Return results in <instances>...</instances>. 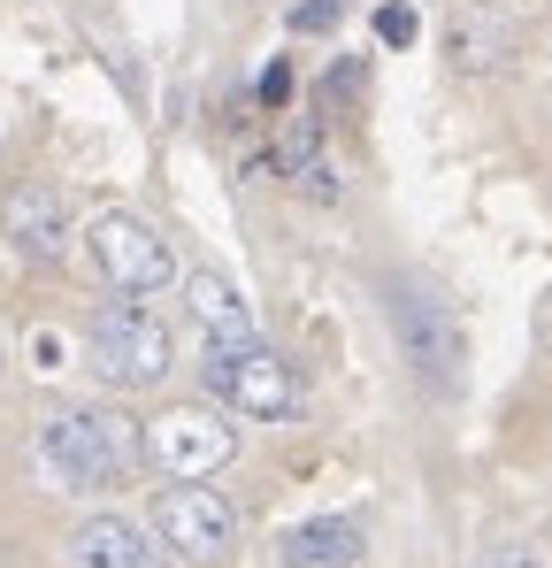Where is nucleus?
Returning a JSON list of instances; mask_svg holds the SVG:
<instances>
[{
    "label": "nucleus",
    "mask_w": 552,
    "mask_h": 568,
    "mask_svg": "<svg viewBox=\"0 0 552 568\" xmlns=\"http://www.w3.org/2000/svg\"><path fill=\"white\" fill-rule=\"evenodd\" d=\"M31 454H39L54 491H108L139 462V430L115 407H54V415H39Z\"/></svg>",
    "instance_id": "f257e3e1"
},
{
    "label": "nucleus",
    "mask_w": 552,
    "mask_h": 568,
    "mask_svg": "<svg viewBox=\"0 0 552 568\" xmlns=\"http://www.w3.org/2000/svg\"><path fill=\"white\" fill-rule=\"evenodd\" d=\"M85 354H92V369H100V384L146 392V384L170 377L177 338H170V323L146 300H108V307H92V323H85Z\"/></svg>",
    "instance_id": "f03ea898"
},
{
    "label": "nucleus",
    "mask_w": 552,
    "mask_h": 568,
    "mask_svg": "<svg viewBox=\"0 0 552 568\" xmlns=\"http://www.w3.org/2000/svg\"><path fill=\"white\" fill-rule=\"evenodd\" d=\"M139 454L170 476V484H207L215 469H231L238 430H231V415H215V407H162V415L139 423Z\"/></svg>",
    "instance_id": "7ed1b4c3"
},
{
    "label": "nucleus",
    "mask_w": 552,
    "mask_h": 568,
    "mask_svg": "<svg viewBox=\"0 0 552 568\" xmlns=\"http://www.w3.org/2000/svg\"><path fill=\"white\" fill-rule=\"evenodd\" d=\"M85 254H92V270H100V284L123 292V300H154V292L177 284V254H170V239L146 231L139 215H92V223H85Z\"/></svg>",
    "instance_id": "20e7f679"
},
{
    "label": "nucleus",
    "mask_w": 552,
    "mask_h": 568,
    "mask_svg": "<svg viewBox=\"0 0 552 568\" xmlns=\"http://www.w3.org/2000/svg\"><path fill=\"white\" fill-rule=\"evenodd\" d=\"M207 392L231 407V415H254V423H284L299 415V369L269 354L262 338L254 346H215L207 354Z\"/></svg>",
    "instance_id": "39448f33"
},
{
    "label": "nucleus",
    "mask_w": 552,
    "mask_h": 568,
    "mask_svg": "<svg viewBox=\"0 0 552 568\" xmlns=\"http://www.w3.org/2000/svg\"><path fill=\"white\" fill-rule=\"evenodd\" d=\"M154 538L170 554H184V561L215 568V561H231V546H238V515L207 484H162L154 491Z\"/></svg>",
    "instance_id": "423d86ee"
},
{
    "label": "nucleus",
    "mask_w": 552,
    "mask_h": 568,
    "mask_svg": "<svg viewBox=\"0 0 552 568\" xmlns=\"http://www.w3.org/2000/svg\"><path fill=\"white\" fill-rule=\"evenodd\" d=\"M391 331H399V346H407L430 377L453 384V369H460V323L446 315V300H430V292L399 284V292H391Z\"/></svg>",
    "instance_id": "0eeeda50"
},
{
    "label": "nucleus",
    "mask_w": 552,
    "mask_h": 568,
    "mask_svg": "<svg viewBox=\"0 0 552 568\" xmlns=\"http://www.w3.org/2000/svg\"><path fill=\"white\" fill-rule=\"evenodd\" d=\"M0 231L16 239V254L54 262V254L70 246V200H62L54 185H16L8 207H0Z\"/></svg>",
    "instance_id": "6e6552de"
},
{
    "label": "nucleus",
    "mask_w": 552,
    "mask_h": 568,
    "mask_svg": "<svg viewBox=\"0 0 552 568\" xmlns=\"http://www.w3.org/2000/svg\"><path fill=\"white\" fill-rule=\"evenodd\" d=\"M70 568H170V561H162V546H154L139 523H123V515H85V523L70 530Z\"/></svg>",
    "instance_id": "1a4fd4ad"
},
{
    "label": "nucleus",
    "mask_w": 552,
    "mask_h": 568,
    "mask_svg": "<svg viewBox=\"0 0 552 568\" xmlns=\"http://www.w3.org/2000/svg\"><path fill=\"white\" fill-rule=\"evenodd\" d=\"M184 307H192V323L207 331V346H254V307L238 300L231 277L192 270V277H184Z\"/></svg>",
    "instance_id": "9d476101"
},
{
    "label": "nucleus",
    "mask_w": 552,
    "mask_h": 568,
    "mask_svg": "<svg viewBox=\"0 0 552 568\" xmlns=\"http://www.w3.org/2000/svg\"><path fill=\"white\" fill-rule=\"evenodd\" d=\"M361 554V530L354 523H299L284 538V568H346Z\"/></svg>",
    "instance_id": "9b49d317"
},
{
    "label": "nucleus",
    "mask_w": 552,
    "mask_h": 568,
    "mask_svg": "<svg viewBox=\"0 0 552 568\" xmlns=\"http://www.w3.org/2000/svg\"><path fill=\"white\" fill-rule=\"evenodd\" d=\"M376 39H391V47H407V39H415V8H399V0H391V8L376 16Z\"/></svg>",
    "instance_id": "f8f14e48"
},
{
    "label": "nucleus",
    "mask_w": 552,
    "mask_h": 568,
    "mask_svg": "<svg viewBox=\"0 0 552 568\" xmlns=\"http://www.w3.org/2000/svg\"><path fill=\"white\" fill-rule=\"evenodd\" d=\"M476 568H538V554H530V546H491Z\"/></svg>",
    "instance_id": "ddd939ff"
},
{
    "label": "nucleus",
    "mask_w": 552,
    "mask_h": 568,
    "mask_svg": "<svg viewBox=\"0 0 552 568\" xmlns=\"http://www.w3.org/2000/svg\"><path fill=\"white\" fill-rule=\"evenodd\" d=\"M330 16H338V0H307V8H299V16H292V23H299V31H323V23H330Z\"/></svg>",
    "instance_id": "4468645a"
},
{
    "label": "nucleus",
    "mask_w": 552,
    "mask_h": 568,
    "mask_svg": "<svg viewBox=\"0 0 552 568\" xmlns=\"http://www.w3.org/2000/svg\"><path fill=\"white\" fill-rule=\"evenodd\" d=\"M538 338H545V346H552V300H545V307H538Z\"/></svg>",
    "instance_id": "2eb2a0df"
}]
</instances>
